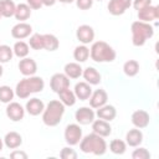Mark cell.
<instances>
[{
	"instance_id": "obj_1",
	"label": "cell",
	"mask_w": 159,
	"mask_h": 159,
	"mask_svg": "<svg viewBox=\"0 0 159 159\" xmlns=\"http://www.w3.org/2000/svg\"><path fill=\"white\" fill-rule=\"evenodd\" d=\"M43 88H45L43 78L34 75V76L25 77L17 82V84L15 87V94L21 99H25L32 93L41 92Z\"/></svg>"
},
{
	"instance_id": "obj_2",
	"label": "cell",
	"mask_w": 159,
	"mask_h": 159,
	"mask_svg": "<svg viewBox=\"0 0 159 159\" xmlns=\"http://www.w3.org/2000/svg\"><path fill=\"white\" fill-rule=\"evenodd\" d=\"M80 144V149L84 154H93V155H103L107 152V143L103 137L91 133L82 137Z\"/></svg>"
},
{
	"instance_id": "obj_3",
	"label": "cell",
	"mask_w": 159,
	"mask_h": 159,
	"mask_svg": "<svg viewBox=\"0 0 159 159\" xmlns=\"http://www.w3.org/2000/svg\"><path fill=\"white\" fill-rule=\"evenodd\" d=\"M65 113V104L60 99L50 101L42 112V122L47 127H56L62 120Z\"/></svg>"
},
{
	"instance_id": "obj_4",
	"label": "cell",
	"mask_w": 159,
	"mask_h": 159,
	"mask_svg": "<svg viewBox=\"0 0 159 159\" xmlns=\"http://www.w3.org/2000/svg\"><path fill=\"white\" fill-rule=\"evenodd\" d=\"M130 31H132V43L137 47L145 45V42L149 39H152L154 35V27L149 22H144L139 20L132 22Z\"/></svg>"
},
{
	"instance_id": "obj_5",
	"label": "cell",
	"mask_w": 159,
	"mask_h": 159,
	"mask_svg": "<svg viewBox=\"0 0 159 159\" xmlns=\"http://www.w3.org/2000/svg\"><path fill=\"white\" fill-rule=\"evenodd\" d=\"M89 56L94 62L103 63V62H113L116 60V51L114 48L108 45L106 41H96L92 43L89 48Z\"/></svg>"
},
{
	"instance_id": "obj_6",
	"label": "cell",
	"mask_w": 159,
	"mask_h": 159,
	"mask_svg": "<svg viewBox=\"0 0 159 159\" xmlns=\"http://www.w3.org/2000/svg\"><path fill=\"white\" fill-rule=\"evenodd\" d=\"M63 137H65V142L73 147V145H77L81 139H82V129H81V125L78 123H71L66 127L65 129V133H63Z\"/></svg>"
},
{
	"instance_id": "obj_7",
	"label": "cell",
	"mask_w": 159,
	"mask_h": 159,
	"mask_svg": "<svg viewBox=\"0 0 159 159\" xmlns=\"http://www.w3.org/2000/svg\"><path fill=\"white\" fill-rule=\"evenodd\" d=\"M96 113L91 107H81L75 112V119L80 125L91 124L94 120Z\"/></svg>"
},
{
	"instance_id": "obj_8",
	"label": "cell",
	"mask_w": 159,
	"mask_h": 159,
	"mask_svg": "<svg viewBox=\"0 0 159 159\" xmlns=\"http://www.w3.org/2000/svg\"><path fill=\"white\" fill-rule=\"evenodd\" d=\"M132 6V0H109L107 9L111 15L119 16L123 15Z\"/></svg>"
},
{
	"instance_id": "obj_9",
	"label": "cell",
	"mask_w": 159,
	"mask_h": 159,
	"mask_svg": "<svg viewBox=\"0 0 159 159\" xmlns=\"http://www.w3.org/2000/svg\"><path fill=\"white\" fill-rule=\"evenodd\" d=\"M76 37L82 45H88L94 40V30L89 25H80L76 30Z\"/></svg>"
},
{
	"instance_id": "obj_10",
	"label": "cell",
	"mask_w": 159,
	"mask_h": 159,
	"mask_svg": "<svg viewBox=\"0 0 159 159\" xmlns=\"http://www.w3.org/2000/svg\"><path fill=\"white\" fill-rule=\"evenodd\" d=\"M50 87L55 93H58L62 89L70 87V78L65 73H55L50 80Z\"/></svg>"
},
{
	"instance_id": "obj_11",
	"label": "cell",
	"mask_w": 159,
	"mask_h": 159,
	"mask_svg": "<svg viewBox=\"0 0 159 159\" xmlns=\"http://www.w3.org/2000/svg\"><path fill=\"white\" fill-rule=\"evenodd\" d=\"M5 112H6L7 118L11 119L12 122H20V120L24 119V116H25V109H24V107H22L20 103L12 102V101H11L10 103H7Z\"/></svg>"
},
{
	"instance_id": "obj_12",
	"label": "cell",
	"mask_w": 159,
	"mask_h": 159,
	"mask_svg": "<svg viewBox=\"0 0 159 159\" xmlns=\"http://www.w3.org/2000/svg\"><path fill=\"white\" fill-rule=\"evenodd\" d=\"M32 34V26L25 21L17 22L11 29V36L16 40H24L26 37H30Z\"/></svg>"
},
{
	"instance_id": "obj_13",
	"label": "cell",
	"mask_w": 159,
	"mask_h": 159,
	"mask_svg": "<svg viewBox=\"0 0 159 159\" xmlns=\"http://www.w3.org/2000/svg\"><path fill=\"white\" fill-rule=\"evenodd\" d=\"M132 124L135 127V128H139V129H143V128H147L149 125V122H150V117H149V113L143 111V109H137L132 113Z\"/></svg>"
},
{
	"instance_id": "obj_14",
	"label": "cell",
	"mask_w": 159,
	"mask_h": 159,
	"mask_svg": "<svg viewBox=\"0 0 159 159\" xmlns=\"http://www.w3.org/2000/svg\"><path fill=\"white\" fill-rule=\"evenodd\" d=\"M19 71L25 77L34 76L37 72V63L31 57H24L19 62Z\"/></svg>"
},
{
	"instance_id": "obj_15",
	"label": "cell",
	"mask_w": 159,
	"mask_h": 159,
	"mask_svg": "<svg viewBox=\"0 0 159 159\" xmlns=\"http://www.w3.org/2000/svg\"><path fill=\"white\" fill-rule=\"evenodd\" d=\"M159 17V7L155 5H149L142 10H138V19L139 21L152 22Z\"/></svg>"
},
{
	"instance_id": "obj_16",
	"label": "cell",
	"mask_w": 159,
	"mask_h": 159,
	"mask_svg": "<svg viewBox=\"0 0 159 159\" xmlns=\"http://www.w3.org/2000/svg\"><path fill=\"white\" fill-rule=\"evenodd\" d=\"M89 99V107L91 108H99L102 106H104L108 101V94L104 89L99 88V89H96L94 92H92L91 97L88 98Z\"/></svg>"
},
{
	"instance_id": "obj_17",
	"label": "cell",
	"mask_w": 159,
	"mask_h": 159,
	"mask_svg": "<svg viewBox=\"0 0 159 159\" xmlns=\"http://www.w3.org/2000/svg\"><path fill=\"white\" fill-rule=\"evenodd\" d=\"M91 124H92L93 133H96V134H98L103 138L109 137L111 133H112V127H111L109 122H107V120H103V119L98 118V119H94Z\"/></svg>"
},
{
	"instance_id": "obj_18",
	"label": "cell",
	"mask_w": 159,
	"mask_h": 159,
	"mask_svg": "<svg viewBox=\"0 0 159 159\" xmlns=\"http://www.w3.org/2000/svg\"><path fill=\"white\" fill-rule=\"evenodd\" d=\"M96 116H97L99 119L111 122V120H113V119L117 117V109H116L114 106H112V104H107V103H106L104 106L97 108Z\"/></svg>"
},
{
	"instance_id": "obj_19",
	"label": "cell",
	"mask_w": 159,
	"mask_h": 159,
	"mask_svg": "<svg viewBox=\"0 0 159 159\" xmlns=\"http://www.w3.org/2000/svg\"><path fill=\"white\" fill-rule=\"evenodd\" d=\"M73 93L76 96L77 99H81V101H86L91 97L92 94V87L89 83H87L86 81L84 82H78L76 83L75 86V89H73Z\"/></svg>"
},
{
	"instance_id": "obj_20",
	"label": "cell",
	"mask_w": 159,
	"mask_h": 159,
	"mask_svg": "<svg viewBox=\"0 0 159 159\" xmlns=\"http://www.w3.org/2000/svg\"><path fill=\"white\" fill-rule=\"evenodd\" d=\"M25 109H26V112L30 114V116H39V114H41L42 112H43V109H45V104H43V102L40 99V98H31V99H29L27 102H26V106H25Z\"/></svg>"
},
{
	"instance_id": "obj_21",
	"label": "cell",
	"mask_w": 159,
	"mask_h": 159,
	"mask_svg": "<svg viewBox=\"0 0 159 159\" xmlns=\"http://www.w3.org/2000/svg\"><path fill=\"white\" fill-rule=\"evenodd\" d=\"M4 145L9 149H17L22 144V137L17 132H9L4 137Z\"/></svg>"
},
{
	"instance_id": "obj_22",
	"label": "cell",
	"mask_w": 159,
	"mask_h": 159,
	"mask_svg": "<svg viewBox=\"0 0 159 159\" xmlns=\"http://www.w3.org/2000/svg\"><path fill=\"white\" fill-rule=\"evenodd\" d=\"M143 142V133L139 128L129 129L125 134V143L129 147H138Z\"/></svg>"
},
{
	"instance_id": "obj_23",
	"label": "cell",
	"mask_w": 159,
	"mask_h": 159,
	"mask_svg": "<svg viewBox=\"0 0 159 159\" xmlns=\"http://www.w3.org/2000/svg\"><path fill=\"white\" fill-rule=\"evenodd\" d=\"M82 72H83V68L81 67L78 62H68L63 67V73L68 78H72V80L80 78L82 76Z\"/></svg>"
},
{
	"instance_id": "obj_24",
	"label": "cell",
	"mask_w": 159,
	"mask_h": 159,
	"mask_svg": "<svg viewBox=\"0 0 159 159\" xmlns=\"http://www.w3.org/2000/svg\"><path fill=\"white\" fill-rule=\"evenodd\" d=\"M82 76L84 78V81L87 83H89L91 86H96L101 83V73L94 68V67H87L83 70Z\"/></svg>"
},
{
	"instance_id": "obj_25",
	"label": "cell",
	"mask_w": 159,
	"mask_h": 159,
	"mask_svg": "<svg viewBox=\"0 0 159 159\" xmlns=\"http://www.w3.org/2000/svg\"><path fill=\"white\" fill-rule=\"evenodd\" d=\"M14 16H15L16 20H19V22L26 21L31 16V7L27 4H24V2L17 4L16 5V9H15Z\"/></svg>"
},
{
	"instance_id": "obj_26",
	"label": "cell",
	"mask_w": 159,
	"mask_h": 159,
	"mask_svg": "<svg viewBox=\"0 0 159 159\" xmlns=\"http://www.w3.org/2000/svg\"><path fill=\"white\" fill-rule=\"evenodd\" d=\"M42 41H43V50L50 51V52L56 51L60 46L58 39L52 34H43L42 35Z\"/></svg>"
},
{
	"instance_id": "obj_27",
	"label": "cell",
	"mask_w": 159,
	"mask_h": 159,
	"mask_svg": "<svg viewBox=\"0 0 159 159\" xmlns=\"http://www.w3.org/2000/svg\"><path fill=\"white\" fill-rule=\"evenodd\" d=\"M57 94H58V97H60V101L65 104V107H66V106H67V107H72V106H75V103H76V101H77V98H76L73 91H71L70 87L62 89V91L58 92Z\"/></svg>"
},
{
	"instance_id": "obj_28",
	"label": "cell",
	"mask_w": 159,
	"mask_h": 159,
	"mask_svg": "<svg viewBox=\"0 0 159 159\" xmlns=\"http://www.w3.org/2000/svg\"><path fill=\"white\" fill-rule=\"evenodd\" d=\"M12 52H14V55H15L16 57H19V58L27 57V55H29V52H30V46H29V43H26L25 41L19 40V41L15 42V45H14V47H12Z\"/></svg>"
},
{
	"instance_id": "obj_29",
	"label": "cell",
	"mask_w": 159,
	"mask_h": 159,
	"mask_svg": "<svg viewBox=\"0 0 159 159\" xmlns=\"http://www.w3.org/2000/svg\"><path fill=\"white\" fill-rule=\"evenodd\" d=\"M16 5L12 0H0V11L2 17H11L15 14Z\"/></svg>"
},
{
	"instance_id": "obj_30",
	"label": "cell",
	"mask_w": 159,
	"mask_h": 159,
	"mask_svg": "<svg viewBox=\"0 0 159 159\" xmlns=\"http://www.w3.org/2000/svg\"><path fill=\"white\" fill-rule=\"evenodd\" d=\"M88 57H89V48L86 45H80L75 48L73 58L76 60V62H78V63L86 62L88 60Z\"/></svg>"
},
{
	"instance_id": "obj_31",
	"label": "cell",
	"mask_w": 159,
	"mask_h": 159,
	"mask_svg": "<svg viewBox=\"0 0 159 159\" xmlns=\"http://www.w3.org/2000/svg\"><path fill=\"white\" fill-rule=\"evenodd\" d=\"M123 72L128 77H134L139 72V62L137 60H128L123 65Z\"/></svg>"
},
{
	"instance_id": "obj_32",
	"label": "cell",
	"mask_w": 159,
	"mask_h": 159,
	"mask_svg": "<svg viewBox=\"0 0 159 159\" xmlns=\"http://www.w3.org/2000/svg\"><path fill=\"white\" fill-rule=\"evenodd\" d=\"M109 150L113 153V154H117V155H122L125 153L127 150V143L122 139H113L111 140L109 143Z\"/></svg>"
},
{
	"instance_id": "obj_33",
	"label": "cell",
	"mask_w": 159,
	"mask_h": 159,
	"mask_svg": "<svg viewBox=\"0 0 159 159\" xmlns=\"http://www.w3.org/2000/svg\"><path fill=\"white\" fill-rule=\"evenodd\" d=\"M15 96V91L10 87V86H0V102L1 103H10L14 99Z\"/></svg>"
},
{
	"instance_id": "obj_34",
	"label": "cell",
	"mask_w": 159,
	"mask_h": 159,
	"mask_svg": "<svg viewBox=\"0 0 159 159\" xmlns=\"http://www.w3.org/2000/svg\"><path fill=\"white\" fill-rule=\"evenodd\" d=\"M14 56L12 48L9 45H0V63H7Z\"/></svg>"
},
{
	"instance_id": "obj_35",
	"label": "cell",
	"mask_w": 159,
	"mask_h": 159,
	"mask_svg": "<svg viewBox=\"0 0 159 159\" xmlns=\"http://www.w3.org/2000/svg\"><path fill=\"white\" fill-rule=\"evenodd\" d=\"M29 46L32 48V50H43V41H42V35L41 34H32L30 36V40H29Z\"/></svg>"
},
{
	"instance_id": "obj_36",
	"label": "cell",
	"mask_w": 159,
	"mask_h": 159,
	"mask_svg": "<svg viewBox=\"0 0 159 159\" xmlns=\"http://www.w3.org/2000/svg\"><path fill=\"white\" fill-rule=\"evenodd\" d=\"M150 157L152 155H150L149 150L145 149V148H143V147H139V145L132 153V158L133 159H150Z\"/></svg>"
},
{
	"instance_id": "obj_37",
	"label": "cell",
	"mask_w": 159,
	"mask_h": 159,
	"mask_svg": "<svg viewBox=\"0 0 159 159\" xmlns=\"http://www.w3.org/2000/svg\"><path fill=\"white\" fill-rule=\"evenodd\" d=\"M60 157H61L62 159H76L78 155H77L76 150L72 149L71 145H70V147H65V148H62V150L60 152Z\"/></svg>"
},
{
	"instance_id": "obj_38",
	"label": "cell",
	"mask_w": 159,
	"mask_h": 159,
	"mask_svg": "<svg viewBox=\"0 0 159 159\" xmlns=\"http://www.w3.org/2000/svg\"><path fill=\"white\" fill-rule=\"evenodd\" d=\"M76 5L80 10H88L93 6V1L94 0H75Z\"/></svg>"
},
{
	"instance_id": "obj_39",
	"label": "cell",
	"mask_w": 159,
	"mask_h": 159,
	"mask_svg": "<svg viewBox=\"0 0 159 159\" xmlns=\"http://www.w3.org/2000/svg\"><path fill=\"white\" fill-rule=\"evenodd\" d=\"M132 5H133V7L138 11V10H142V9H144V7L149 6V5H152V0H134Z\"/></svg>"
},
{
	"instance_id": "obj_40",
	"label": "cell",
	"mask_w": 159,
	"mask_h": 159,
	"mask_svg": "<svg viewBox=\"0 0 159 159\" xmlns=\"http://www.w3.org/2000/svg\"><path fill=\"white\" fill-rule=\"evenodd\" d=\"M10 158H12V159H27V154L22 150L14 149V152L10 153Z\"/></svg>"
},
{
	"instance_id": "obj_41",
	"label": "cell",
	"mask_w": 159,
	"mask_h": 159,
	"mask_svg": "<svg viewBox=\"0 0 159 159\" xmlns=\"http://www.w3.org/2000/svg\"><path fill=\"white\" fill-rule=\"evenodd\" d=\"M26 4L31 7V10H39L43 6L42 0H26Z\"/></svg>"
},
{
	"instance_id": "obj_42",
	"label": "cell",
	"mask_w": 159,
	"mask_h": 159,
	"mask_svg": "<svg viewBox=\"0 0 159 159\" xmlns=\"http://www.w3.org/2000/svg\"><path fill=\"white\" fill-rule=\"evenodd\" d=\"M57 0H42V5L43 6H53L56 4Z\"/></svg>"
},
{
	"instance_id": "obj_43",
	"label": "cell",
	"mask_w": 159,
	"mask_h": 159,
	"mask_svg": "<svg viewBox=\"0 0 159 159\" xmlns=\"http://www.w3.org/2000/svg\"><path fill=\"white\" fill-rule=\"evenodd\" d=\"M57 1H60V2H62V4H71V2H73L75 0H57Z\"/></svg>"
},
{
	"instance_id": "obj_44",
	"label": "cell",
	"mask_w": 159,
	"mask_h": 159,
	"mask_svg": "<svg viewBox=\"0 0 159 159\" xmlns=\"http://www.w3.org/2000/svg\"><path fill=\"white\" fill-rule=\"evenodd\" d=\"M2 147H4V140L0 138V152L2 150Z\"/></svg>"
},
{
	"instance_id": "obj_45",
	"label": "cell",
	"mask_w": 159,
	"mask_h": 159,
	"mask_svg": "<svg viewBox=\"0 0 159 159\" xmlns=\"http://www.w3.org/2000/svg\"><path fill=\"white\" fill-rule=\"evenodd\" d=\"M2 73H4V68H2V65L0 63V77L2 76Z\"/></svg>"
},
{
	"instance_id": "obj_46",
	"label": "cell",
	"mask_w": 159,
	"mask_h": 159,
	"mask_svg": "<svg viewBox=\"0 0 159 159\" xmlns=\"http://www.w3.org/2000/svg\"><path fill=\"white\" fill-rule=\"evenodd\" d=\"M1 17H2V15H1V11H0V19H1Z\"/></svg>"
},
{
	"instance_id": "obj_47",
	"label": "cell",
	"mask_w": 159,
	"mask_h": 159,
	"mask_svg": "<svg viewBox=\"0 0 159 159\" xmlns=\"http://www.w3.org/2000/svg\"><path fill=\"white\" fill-rule=\"evenodd\" d=\"M97 1H102V0H97Z\"/></svg>"
}]
</instances>
